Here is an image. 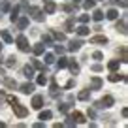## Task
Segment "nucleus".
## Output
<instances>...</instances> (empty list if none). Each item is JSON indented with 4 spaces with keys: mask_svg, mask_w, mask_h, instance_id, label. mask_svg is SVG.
Masks as SVG:
<instances>
[{
    "mask_svg": "<svg viewBox=\"0 0 128 128\" xmlns=\"http://www.w3.org/2000/svg\"><path fill=\"white\" fill-rule=\"evenodd\" d=\"M17 26H19L21 30H24V28L28 26V17H21V19H17Z\"/></svg>",
    "mask_w": 128,
    "mask_h": 128,
    "instance_id": "f8f14e48",
    "label": "nucleus"
},
{
    "mask_svg": "<svg viewBox=\"0 0 128 128\" xmlns=\"http://www.w3.org/2000/svg\"><path fill=\"white\" fill-rule=\"evenodd\" d=\"M32 68H38V70H42V72H45V66L38 58H32Z\"/></svg>",
    "mask_w": 128,
    "mask_h": 128,
    "instance_id": "f3484780",
    "label": "nucleus"
},
{
    "mask_svg": "<svg viewBox=\"0 0 128 128\" xmlns=\"http://www.w3.org/2000/svg\"><path fill=\"white\" fill-rule=\"evenodd\" d=\"M0 64H2V56H0Z\"/></svg>",
    "mask_w": 128,
    "mask_h": 128,
    "instance_id": "8fccbe9b",
    "label": "nucleus"
},
{
    "mask_svg": "<svg viewBox=\"0 0 128 128\" xmlns=\"http://www.w3.org/2000/svg\"><path fill=\"white\" fill-rule=\"evenodd\" d=\"M74 2H79V0H74Z\"/></svg>",
    "mask_w": 128,
    "mask_h": 128,
    "instance_id": "603ef678",
    "label": "nucleus"
},
{
    "mask_svg": "<svg viewBox=\"0 0 128 128\" xmlns=\"http://www.w3.org/2000/svg\"><path fill=\"white\" fill-rule=\"evenodd\" d=\"M15 62H17V60H15V56H10V58L6 60V64H8L10 68H12V66H15Z\"/></svg>",
    "mask_w": 128,
    "mask_h": 128,
    "instance_id": "c9c22d12",
    "label": "nucleus"
},
{
    "mask_svg": "<svg viewBox=\"0 0 128 128\" xmlns=\"http://www.w3.org/2000/svg\"><path fill=\"white\" fill-rule=\"evenodd\" d=\"M119 53H120V60H122V62H128V55H126V45H120V47H119Z\"/></svg>",
    "mask_w": 128,
    "mask_h": 128,
    "instance_id": "4468645a",
    "label": "nucleus"
},
{
    "mask_svg": "<svg viewBox=\"0 0 128 128\" xmlns=\"http://www.w3.org/2000/svg\"><path fill=\"white\" fill-rule=\"evenodd\" d=\"M17 47L21 49V51H28V49H30V45H28V40L24 36H17Z\"/></svg>",
    "mask_w": 128,
    "mask_h": 128,
    "instance_id": "7ed1b4c3",
    "label": "nucleus"
},
{
    "mask_svg": "<svg viewBox=\"0 0 128 128\" xmlns=\"http://www.w3.org/2000/svg\"><path fill=\"white\" fill-rule=\"evenodd\" d=\"M113 4H119L120 8H126V0H113Z\"/></svg>",
    "mask_w": 128,
    "mask_h": 128,
    "instance_id": "a19ab883",
    "label": "nucleus"
},
{
    "mask_svg": "<svg viewBox=\"0 0 128 128\" xmlns=\"http://www.w3.org/2000/svg\"><path fill=\"white\" fill-rule=\"evenodd\" d=\"M106 15H108V19H111V21H115L117 17H119V12H117V10H108V13H106Z\"/></svg>",
    "mask_w": 128,
    "mask_h": 128,
    "instance_id": "dca6fc26",
    "label": "nucleus"
},
{
    "mask_svg": "<svg viewBox=\"0 0 128 128\" xmlns=\"http://www.w3.org/2000/svg\"><path fill=\"white\" fill-rule=\"evenodd\" d=\"M55 51H56V53H58V55H62V53H64V51H66V49H64V47H62V45H55Z\"/></svg>",
    "mask_w": 128,
    "mask_h": 128,
    "instance_id": "c03bdc74",
    "label": "nucleus"
},
{
    "mask_svg": "<svg viewBox=\"0 0 128 128\" xmlns=\"http://www.w3.org/2000/svg\"><path fill=\"white\" fill-rule=\"evenodd\" d=\"M21 92H23V94H32V92H34V85L32 83H23L21 85Z\"/></svg>",
    "mask_w": 128,
    "mask_h": 128,
    "instance_id": "1a4fd4ad",
    "label": "nucleus"
},
{
    "mask_svg": "<svg viewBox=\"0 0 128 128\" xmlns=\"http://www.w3.org/2000/svg\"><path fill=\"white\" fill-rule=\"evenodd\" d=\"M0 12H2V13L10 12V2H8V0H2V2H0Z\"/></svg>",
    "mask_w": 128,
    "mask_h": 128,
    "instance_id": "a211bd4d",
    "label": "nucleus"
},
{
    "mask_svg": "<svg viewBox=\"0 0 128 128\" xmlns=\"http://www.w3.org/2000/svg\"><path fill=\"white\" fill-rule=\"evenodd\" d=\"M68 66V58H58V68H66Z\"/></svg>",
    "mask_w": 128,
    "mask_h": 128,
    "instance_id": "72a5a7b5",
    "label": "nucleus"
},
{
    "mask_svg": "<svg viewBox=\"0 0 128 128\" xmlns=\"http://www.w3.org/2000/svg\"><path fill=\"white\" fill-rule=\"evenodd\" d=\"M92 58H94V60H102V58H104V55H102L100 51H96V53H92Z\"/></svg>",
    "mask_w": 128,
    "mask_h": 128,
    "instance_id": "e433bc0d",
    "label": "nucleus"
},
{
    "mask_svg": "<svg viewBox=\"0 0 128 128\" xmlns=\"http://www.w3.org/2000/svg\"><path fill=\"white\" fill-rule=\"evenodd\" d=\"M23 76L28 77V79H32V77H34V68H32V66H24L23 68Z\"/></svg>",
    "mask_w": 128,
    "mask_h": 128,
    "instance_id": "9b49d317",
    "label": "nucleus"
},
{
    "mask_svg": "<svg viewBox=\"0 0 128 128\" xmlns=\"http://www.w3.org/2000/svg\"><path fill=\"white\" fill-rule=\"evenodd\" d=\"M81 47H83V40H72V42H70V45H68L70 51H79Z\"/></svg>",
    "mask_w": 128,
    "mask_h": 128,
    "instance_id": "423d86ee",
    "label": "nucleus"
},
{
    "mask_svg": "<svg viewBox=\"0 0 128 128\" xmlns=\"http://www.w3.org/2000/svg\"><path fill=\"white\" fill-rule=\"evenodd\" d=\"M56 92H58V87H56V81L53 79V81H51V94L56 96Z\"/></svg>",
    "mask_w": 128,
    "mask_h": 128,
    "instance_id": "c756f323",
    "label": "nucleus"
},
{
    "mask_svg": "<svg viewBox=\"0 0 128 128\" xmlns=\"http://www.w3.org/2000/svg\"><path fill=\"white\" fill-rule=\"evenodd\" d=\"M51 115H53V113L45 109V111H42V113H40V119H42V120H47V119H51Z\"/></svg>",
    "mask_w": 128,
    "mask_h": 128,
    "instance_id": "bb28decb",
    "label": "nucleus"
},
{
    "mask_svg": "<svg viewBox=\"0 0 128 128\" xmlns=\"http://www.w3.org/2000/svg\"><path fill=\"white\" fill-rule=\"evenodd\" d=\"M28 12H30V17H32L34 21H38V23H42V21H44V13H42V10H40V8L32 6V8L28 10Z\"/></svg>",
    "mask_w": 128,
    "mask_h": 128,
    "instance_id": "f03ea898",
    "label": "nucleus"
},
{
    "mask_svg": "<svg viewBox=\"0 0 128 128\" xmlns=\"http://www.w3.org/2000/svg\"><path fill=\"white\" fill-rule=\"evenodd\" d=\"M108 68L111 70V72H115V70H119V60H109Z\"/></svg>",
    "mask_w": 128,
    "mask_h": 128,
    "instance_id": "b1692460",
    "label": "nucleus"
},
{
    "mask_svg": "<svg viewBox=\"0 0 128 128\" xmlns=\"http://www.w3.org/2000/svg\"><path fill=\"white\" fill-rule=\"evenodd\" d=\"M68 66H70V70H72V74H77V72H79V64L74 62V60H72V62H68Z\"/></svg>",
    "mask_w": 128,
    "mask_h": 128,
    "instance_id": "393cba45",
    "label": "nucleus"
},
{
    "mask_svg": "<svg viewBox=\"0 0 128 128\" xmlns=\"http://www.w3.org/2000/svg\"><path fill=\"white\" fill-rule=\"evenodd\" d=\"M8 102H10V104H13V102H17V98H15V96H8Z\"/></svg>",
    "mask_w": 128,
    "mask_h": 128,
    "instance_id": "09e8293b",
    "label": "nucleus"
},
{
    "mask_svg": "<svg viewBox=\"0 0 128 128\" xmlns=\"http://www.w3.org/2000/svg\"><path fill=\"white\" fill-rule=\"evenodd\" d=\"M44 47H45L44 44H36V45H34V49H32L34 55H42V53H44Z\"/></svg>",
    "mask_w": 128,
    "mask_h": 128,
    "instance_id": "412c9836",
    "label": "nucleus"
},
{
    "mask_svg": "<svg viewBox=\"0 0 128 128\" xmlns=\"http://www.w3.org/2000/svg\"><path fill=\"white\" fill-rule=\"evenodd\" d=\"M94 4H96V2H94V0H85V8H87V10H92V8H94Z\"/></svg>",
    "mask_w": 128,
    "mask_h": 128,
    "instance_id": "2f4dec72",
    "label": "nucleus"
},
{
    "mask_svg": "<svg viewBox=\"0 0 128 128\" xmlns=\"http://www.w3.org/2000/svg\"><path fill=\"white\" fill-rule=\"evenodd\" d=\"M115 28H117V30L120 32V34H126V21H124V19H122V21H119Z\"/></svg>",
    "mask_w": 128,
    "mask_h": 128,
    "instance_id": "ddd939ff",
    "label": "nucleus"
},
{
    "mask_svg": "<svg viewBox=\"0 0 128 128\" xmlns=\"http://www.w3.org/2000/svg\"><path fill=\"white\" fill-rule=\"evenodd\" d=\"M55 10H56V4H55V2L45 0V12H47V13H55Z\"/></svg>",
    "mask_w": 128,
    "mask_h": 128,
    "instance_id": "9d476101",
    "label": "nucleus"
},
{
    "mask_svg": "<svg viewBox=\"0 0 128 128\" xmlns=\"http://www.w3.org/2000/svg\"><path fill=\"white\" fill-rule=\"evenodd\" d=\"M70 117L76 120V124H83V122H85V115H83V113H79V111H74Z\"/></svg>",
    "mask_w": 128,
    "mask_h": 128,
    "instance_id": "6e6552de",
    "label": "nucleus"
},
{
    "mask_svg": "<svg viewBox=\"0 0 128 128\" xmlns=\"http://www.w3.org/2000/svg\"><path fill=\"white\" fill-rule=\"evenodd\" d=\"M88 117H90V119H94V117H96V111H94V109H88Z\"/></svg>",
    "mask_w": 128,
    "mask_h": 128,
    "instance_id": "de8ad7c7",
    "label": "nucleus"
},
{
    "mask_svg": "<svg viewBox=\"0 0 128 128\" xmlns=\"http://www.w3.org/2000/svg\"><path fill=\"white\" fill-rule=\"evenodd\" d=\"M12 108H13V111H15V115L19 117V119H23V117H26V115H28V109L24 108V106H21L19 102H13Z\"/></svg>",
    "mask_w": 128,
    "mask_h": 128,
    "instance_id": "f257e3e1",
    "label": "nucleus"
},
{
    "mask_svg": "<svg viewBox=\"0 0 128 128\" xmlns=\"http://www.w3.org/2000/svg\"><path fill=\"white\" fill-rule=\"evenodd\" d=\"M92 72H102V66L100 64H94V66H92Z\"/></svg>",
    "mask_w": 128,
    "mask_h": 128,
    "instance_id": "49530a36",
    "label": "nucleus"
},
{
    "mask_svg": "<svg viewBox=\"0 0 128 128\" xmlns=\"http://www.w3.org/2000/svg\"><path fill=\"white\" fill-rule=\"evenodd\" d=\"M0 36H2V40H4L6 42V44H12V34H10V32L8 30H2V32H0Z\"/></svg>",
    "mask_w": 128,
    "mask_h": 128,
    "instance_id": "2eb2a0df",
    "label": "nucleus"
},
{
    "mask_svg": "<svg viewBox=\"0 0 128 128\" xmlns=\"http://www.w3.org/2000/svg\"><path fill=\"white\" fill-rule=\"evenodd\" d=\"M4 85H6V87H8V88H15V87H17L15 79H12V77H8V79L4 81Z\"/></svg>",
    "mask_w": 128,
    "mask_h": 128,
    "instance_id": "5701e85b",
    "label": "nucleus"
},
{
    "mask_svg": "<svg viewBox=\"0 0 128 128\" xmlns=\"http://www.w3.org/2000/svg\"><path fill=\"white\" fill-rule=\"evenodd\" d=\"M62 10H64V12H74V10H76V6H72V4H66V6H62Z\"/></svg>",
    "mask_w": 128,
    "mask_h": 128,
    "instance_id": "58836bf2",
    "label": "nucleus"
},
{
    "mask_svg": "<svg viewBox=\"0 0 128 128\" xmlns=\"http://www.w3.org/2000/svg\"><path fill=\"white\" fill-rule=\"evenodd\" d=\"M88 96H90V94H88V90L85 88V90H81L79 94H77V98H79V100H88Z\"/></svg>",
    "mask_w": 128,
    "mask_h": 128,
    "instance_id": "a878e982",
    "label": "nucleus"
},
{
    "mask_svg": "<svg viewBox=\"0 0 128 128\" xmlns=\"http://www.w3.org/2000/svg\"><path fill=\"white\" fill-rule=\"evenodd\" d=\"M92 19H94V21H102V19H104V12H102V10H94Z\"/></svg>",
    "mask_w": 128,
    "mask_h": 128,
    "instance_id": "aec40b11",
    "label": "nucleus"
},
{
    "mask_svg": "<svg viewBox=\"0 0 128 128\" xmlns=\"http://www.w3.org/2000/svg\"><path fill=\"white\" fill-rule=\"evenodd\" d=\"M32 108L34 109H42L44 108V96H40V94L34 96V98H32Z\"/></svg>",
    "mask_w": 128,
    "mask_h": 128,
    "instance_id": "39448f33",
    "label": "nucleus"
},
{
    "mask_svg": "<svg viewBox=\"0 0 128 128\" xmlns=\"http://www.w3.org/2000/svg\"><path fill=\"white\" fill-rule=\"evenodd\" d=\"M64 124H66V126H76V120H74L72 117H68V120H66Z\"/></svg>",
    "mask_w": 128,
    "mask_h": 128,
    "instance_id": "37998d69",
    "label": "nucleus"
},
{
    "mask_svg": "<svg viewBox=\"0 0 128 128\" xmlns=\"http://www.w3.org/2000/svg\"><path fill=\"white\" fill-rule=\"evenodd\" d=\"M55 62V55H53V53H47V55H45V64H53Z\"/></svg>",
    "mask_w": 128,
    "mask_h": 128,
    "instance_id": "cd10ccee",
    "label": "nucleus"
},
{
    "mask_svg": "<svg viewBox=\"0 0 128 128\" xmlns=\"http://www.w3.org/2000/svg\"><path fill=\"white\" fill-rule=\"evenodd\" d=\"M58 109H60L62 113H68V109H70V104H60V106H58Z\"/></svg>",
    "mask_w": 128,
    "mask_h": 128,
    "instance_id": "f704fd0d",
    "label": "nucleus"
},
{
    "mask_svg": "<svg viewBox=\"0 0 128 128\" xmlns=\"http://www.w3.org/2000/svg\"><path fill=\"white\" fill-rule=\"evenodd\" d=\"M122 79V76H119V74H111V76H109V81H111V83H117V81H120Z\"/></svg>",
    "mask_w": 128,
    "mask_h": 128,
    "instance_id": "c85d7f7f",
    "label": "nucleus"
},
{
    "mask_svg": "<svg viewBox=\"0 0 128 128\" xmlns=\"http://www.w3.org/2000/svg\"><path fill=\"white\" fill-rule=\"evenodd\" d=\"M92 88H102V79L100 77H92Z\"/></svg>",
    "mask_w": 128,
    "mask_h": 128,
    "instance_id": "4be33fe9",
    "label": "nucleus"
},
{
    "mask_svg": "<svg viewBox=\"0 0 128 128\" xmlns=\"http://www.w3.org/2000/svg\"><path fill=\"white\" fill-rule=\"evenodd\" d=\"M49 44H53V40H51V36L45 34V36H44V45H49Z\"/></svg>",
    "mask_w": 128,
    "mask_h": 128,
    "instance_id": "79ce46f5",
    "label": "nucleus"
},
{
    "mask_svg": "<svg viewBox=\"0 0 128 128\" xmlns=\"http://www.w3.org/2000/svg\"><path fill=\"white\" fill-rule=\"evenodd\" d=\"M90 44H96V45H104V44H108V38L106 36H92L90 38Z\"/></svg>",
    "mask_w": 128,
    "mask_h": 128,
    "instance_id": "0eeeda50",
    "label": "nucleus"
},
{
    "mask_svg": "<svg viewBox=\"0 0 128 128\" xmlns=\"http://www.w3.org/2000/svg\"><path fill=\"white\" fill-rule=\"evenodd\" d=\"M55 38H56L58 42H64V40H66V36H64L62 32H55Z\"/></svg>",
    "mask_w": 128,
    "mask_h": 128,
    "instance_id": "4c0bfd02",
    "label": "nucleus"
},
{
    "mask_svg": "<svg viewBox=\"0 0 128 128\" xmlns=\"http://www.w3.org/2000/svg\"><path fill=\"white\" fill-rule=\"evenodd\" d=\"M0 51H2V44H0Z\"/></svg>",
    "mask_w": 128,
    "mask_h": 128,
    "instance_id": "3c124183",
    "label": "nucleus"
},
{
    "mask_svg": "<svg viewBox=\"0 0 128 128\" xmlns=\"http://www.w3.org/2000/svg\"><path fill=\"white\" fill-rule=\"evenodd\" d=\"M115 104V100H113V96H104L100 102H98V108H111V106Z\"/></svg>",
    "mask_w": 128,
    "mask_h": 128,
    "instance_id": "20e7f679",
    "label": "nucleus"
},
{
    "mask_svg": "<svg viewBox=\"0 0 128 128\" xmlns=\"http://www.w3.org/2000/svg\"><path fill=\"white\" fill-rule=\"evenodd\" d=\"M76 30H77V34H79V36H88V30H90V28H88V26H85V24H83V26L76 28Z\"/></svg>",
    "mask_w": 128,
    "mask_h": 128,
    "instance_id": "6ab92c4d",
    "label": "nucleus"
},
{
    "mask_svg": "<svg viewBox=\"0 0 128 128\" xmlns=\"http://www.w3.org/2000/svg\"><path fill=\"white\" fill-rule=\"evenodd\" d=\"M17 13H19V10H17V8H13V10H12V21H13V23H15V21L19 19V15H17Z\"/></svg>",
    "mask_w": 128,
    "mask_h": 128,
    "instance_id": "473e14b6",
    "label": "nucleus"
},
{
    "mask_svg": "<svg viewBox=\"0 0 128 128\" xmlns=\"http://www.w3.org/2000/svg\"><path fill=\"white\" fill-rule=\"evenodd\" d=\"M79 21H81L83 24H85V23H88V15H87V13H83V15L79 17Z\"/></svg>",
    "mask_w": 128,
    "mask_h": 128,
    "instance_id": "a18cd8bd",
    "label": "nucleus"
},
{
    "mask_svg": "<svg viewBox=\"0 0 128 128\" xmlns=\"http://www.w3.org/2000/svg\"><path fill=\"white\" fill-rule=\"evenodd\" d=\"M36 81H38V85H45V83H47V77H45L44 74H40V76H38V79H36Z\"/></svg>",
    "mask_w": 128,
    "mask_h": 128,
    "instance_id": "7c9ffc66",
    "label": "nucleus"
},
{
    "mask_svg": "<svg viewBox=\"0 0 128 128\" xmlns=\"http://www.w3.org/2000/svg\"><path fill=\"white\" fill-rule=\"evenodd\" d=\"M64 26H66V30H74V21H66V24H64Z\"/></svg>",
    "mask_w": 128,
    "mask_h": 128,
    "instance_id": "ea45409f",
    "label": "nucleus"
}]
</instances>
